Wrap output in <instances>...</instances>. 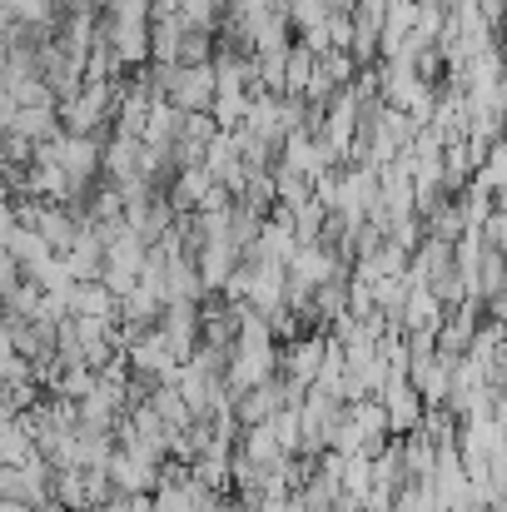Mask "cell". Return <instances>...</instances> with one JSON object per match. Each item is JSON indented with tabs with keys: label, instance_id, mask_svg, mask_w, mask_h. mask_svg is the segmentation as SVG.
<instances>
[{
	"label": "cell",
	"instance_id": "6da1fadb",
	"mask_svg": "<svg viewBox=\"0 0 507 512\" xmlns=\"http://www.w3.org/2000/svg\"><path fill=\"white\" fill-rule=\"evenodd\" d=\"M165 95L174 105V115H209V105H214V70L209 65H174Z\"/></svg>",
	"mask_w": 507,
	"mask_h": 512
},
{
	"label": "cell",
	"instance_id": "7a4b0ae2",
	"mask_svg": "<svg viewBox=\"0 0 507 512\" xmlns=\"http://www.w3.org/2000/svg\"><path fill=\"white\" fill-rule=\"evenodd\" d=\"M160 334H165L174 363H189V353L199 348V309L189 299H169L160 309Z\"/></svg>",
	"mask_w": 507,
	"mask_h": 512
},
{
	"label": "cell",
	"instance_id": "3957f363",
	"mask_svg": "<svg viewBox=\"0 0 507 512\" xmlns=\"http://www.w3.org/2000/svg\"><path fill=\"white\" fill-rule=\"evenodd\" d=\"M110 85H80L75 100H65V115H70V130L65 135H90L105 115H110Z\"/></svg>",
	"mask_w": 507,
	"mask_h": 512
},
{
	"label": "cell",
	"instance_id": "277c9868",
	"mask_svg": "<svg viewBox=\"0 0 507 512\" xmlns=\"http://www.w3.org/2000/svg\"><path fill=\"white\" fill-rule=\"evenodd\" d=\"M115 299L100 289V284H75L70 299H65V314L70 319H100V324H115Z\"/></svg>",
	"mask_w": 507,
	"mask_h": 512
},
{
	"label": "cell",
	"instance_id": "5b68a950",
	"mask_svg": "<svg viewBox=\"0 0 507 512\" xmlns=\"http://www.w3.org/2000/svg\"><path fill=\"white\" fill-rule=\"evenodd\" d=\"M204 194H209V174H204V165H179L174 194H169V209H194Z\"/></svg>",
	"mask_w": 507,
	"mask_h": 512
},
{
	"label": "cell",
	"instance_id": "8992f818",
	"mask_svg": "<svg viewBox=\"0 0 507 512\" xmlns=\"http://www.w3.org/2000/svg\"><path fill=\"white\" fill-rule=\"evenodd\" d=\"M10 135H20V140H30V145H40L50 130H55V105H40V110H15V120L5 125Z\"/></svg>",
	"mask_w": 507,
	"mask_h": 512
},
{
	"label": "cell",
	"instance_id": "52a82bcc",
	"mask_svg": "<svg viewBox=\"0 0 507 512\" xmlns=\"http://www.w3.org/2000/svg\"><path fill=\"white\" fill-rule=\"evenodd\" d=\"M319 363H324V339L294 343V353H289V383L309 388V383H314V373H319Z\"/></svg>",
	"mask_w": 507,
	"mask_h": 512
},
{
	"label": "cell",
	"instance_id": "ba28073f",
	"mask_svg": "<svg viewBox=\"0 0 507 512\" xmlns=\"http://www.w3.org/2000/svg\"><path fill=\"white\" fill-rule=\"evenodd\" d=\"M284 10H289L294 25H304V30H319V25L329 20V0H284Z\"/></svg>",
	"mask_w": 507,
	"mask_h": 512
},
{
	"label": "cell",
	"instance_id": "9c48e42d",
	"mask_svg": "<svg viewBox=\"0 0 507 512\" xmlns=\"http://www.w3.org/2000/svg\"><path fill=\"white\" fill-rule=\"evenodd\" d=\"M35 512H65V508L60 503H45V508H35Z\"/></svg>",
	"mask_w": 507,
	"mask_h": 512
}]
</instances>
